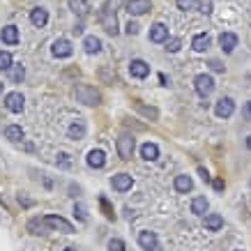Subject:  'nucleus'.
Returning <instances> with one entry per match:
<instances>
[{"label": "nucleus", "mask_w": 251, "mask_h": 251, "mask_svg": "<svg viewBox=\"0 0 251 251\" xmlns=\"http://www.w3.org/2000/svg\"><path fill=\"white\" fill-rule=\"evenodd\" d=\"M76 99L85 106H99L101 104V95L99 90H95L92 85H76V90H74Z\"/></svg>", "instance_id": "1"}, {"label": "nucleus", "mask_w": 251, "mask_h": 251, "mask_svg": "<svg viewBox=\"0 0 251 251\" xmlns=\"http://www.w3.org/2000/svg\"><path fill=\"white\" fill-rule=\"evenodd\" d=\"M194 88H196V92L201 97H207V95L214 90V78L210 76V74H198V76L194 78Z\"/></svg>", "instance_id": "2"}, {"label": "nucleus", "mask_w": 251, "mask_h": 251, "mask_svg": "<svg viewBox=\"0 0 251 251\" xmlns=\"http://www.w3.org/2000/svg\"><path fill=\"white\" fill-rule=\"evenodd\" d=\"M134 148H136V141H134V136H129V134H122V136L118 138V154H120L122 159H131Z\"/></svg>", "instance_id": "3"}, {"label": "nucleus", "mask_w": 251, "mask_h": 251, "mask_svg": "<svg viewBox=\"0 0 251 251\" xmlns=\"http://www.w3.org/2000/svg\"><path fill=\"white\" fill-rule=\"evenodd\" d=\"M44 224L49 226V228H53V230H62V233H74V226H72L67 219H62V217H53V214H49V217H44Z\"/></svg>", "instance_id": "4"}, {"label": "nucleus", "mask_w": 251, "mask_h": 251, "mask_svg": "<svg viewBox=\"0 0 251 251\" xmlns=\"http://www.w3.org/2000/svg\"><path fill=\"white\" fill-rule=\"evenodd\" d=\"M125 9L134 16H141L152 9V2H150V0H127V2H125Z\"/></svg>", "instance_id": "5"}, {"label": "nucleus", "mask_w": 251, "mask_h": 251, "mask_svg": "<svg viewBox=\"0 0 251 251\" xmlns=\"http://www.w3.org/2000/svg\"><path fill=\"white\" fill-rule=\"evenodd\" d=\"M99 21H101V28H104L108 35H118V19H115V12H106V9H101Z\"/></svg>", "instance_id": "6"}, {"label": "nucleus", "mask_w": 251, "mask_h": 251, "mask_svg": "<svg viewBox=\"0 0 251 251\" xmlns=\"http://www.w3.org/2000/svg\"><path fill=\"white\" fill-rule=\"evenodd\" d=\"M233 111H235V101L230 97H221L219 101H217V108H214V113L219 115V118H230Z\"/></svg>", "instance_id": "7"}, {"label": "nucleus", "mask_w": 251, "mask_h": 251, "mask_svg": "<svg viewBox=\"0 0 251 251\" xmlns=\"http://www.w3.org/2000/svg\"><path fill=\"white\" fill-rule=\"evenodd\" d=\"M111 184H113L115 191H129L131 184H134V180H131L129 173H118L113 175V180H111Z\"/></svg>", "instance_id": "8"}, {"label": "nucleus", "mask_w": 251, "mask_h": 251, "mask_svg": "<svg viewBox=\"0 0 251 251\" xmlns=\"http://www.w3.org/2000/svg\"><path fill=\"white\" fill-rule=\"evenodd\" d=\"M23 101H25V99H23L21 92H9L7 97H5V106H7L12 113H21V111H23Z\"/></svg>", "instance_id": "9"}, {"label": "nucleus", "mask_w": 251, "mask_h": 251, "mask_svg": "<svg viewBox=\"0 0 251 251\" xmlns=\"http://www.w3.org/2000/svg\"><path fill=\"white\" fill-rule=\"evenodd\" d=\"M219 44H221V51H224V53H233L237 46V35H233V32H221Z\"/></svg>", "instance_id": "10"}, {"label": "nucleus", "mask_w": 251, "mask_h": 251, "mask_svg": "<svg viewBox=\"0 0 251 251\" xmlns=\"http://www.w3.org/2000/svg\"><path fill=\"white\" fill-rule=\"evenodd\" d=\"M129 72H131V76L134 78H145L148 74H150V65H148L145 60H131Z\"/></svg>", "instance_id": "11"}, {"label": "nucleus", "mask_w": 251, "mask_h": 251, "mask_svg": "<svg viewBox=\"0 0 251 251\" xmlns=\"http://www.w3.org/2000/svg\"><path fill=\"white\" fill-rule=\"evenodd\" d=\"M138 244L148 251H157V235L150 233V230H143V233L138 235Z\"/></svg>", "instance_id": "12"}, {"label": "nucleus", "mask_w": 251, "mask_h": 251, "mask_svg": "<svg viewBox=\"0 0 251 251\" xmlns=\"http://www.w3.org/2000/svg\"><path fill=\"white\" fill-rule=\"evenodd\" d=\"M150 39H152V42H157V44L166 42V39H168V28L164 25V23H154L152 28H150Z\"/></svg>", "instance_id": "13"}, {"label": "nucleus", "mask_w": 251, "mask_h": 251, "mask_svg": "<svg viewBox=\"0 0 251 251\" xmlns=\"http://www.w3.org/2000/svg\"><path fill=\"white\" fill-rule=\"evenodd\" d=\"M53 55L55 58H69L72 55V44H69L67 39H58L53 44Z\"/></svg>", "instance_id": "14"}, {"label": "nucleus", "mask_w": 251, "mask_h": 251, "mask_svg": "<svg viewBox=\"0 0 251 251\" xmlns=\"http://www.w3.org/2000/svg\"><path fill=\"white\" fill-rule=\"evenodd\" d=\"M88 164H90L92 168L104 166V164H106V154H104V150H90V154H88Z\"/></svg>", "instance_id": "15"}, {"label": "nucleus", "mask_w": 251, "mask_h": 251, "mask_svg": "<svg viewBox=\"0 0 251 251\" xmlns=\"http://www.w3.org/2000/svg\"><path fill=\"white\" fill-rule=\"evenodd\" d=\"M30 21H32V25H37V28H44L46 21H49V14H46V9H42V7L32 9Z\"/></svg>", "instance_id": "16"}, {"label": "nucleus", "mask_w": 251, "mask_h": 251, "mask_svg": "<svg viewBox=\"0 0 251 251\" xmlns=\"http://www.w3.org/2000/svg\"><path fill=\"white\" fill-rule=\"evenodd\" d=\"M0 37H2L5 44H16V42H19V28H16V25H7V28H2V35H0Z\"/></svg>", "instance_id": "17"}, {"label": "nucleus", "mask_w": 251, "mask_h": 251, "mask_svg": "<svg viewBox=\"0 0 251 251\" xmlns=\"http://www.w3.org/2000/svg\"><path fill=\"white\" fill-rule=\"evenodd\" d=\"M191 46H194V51H198V53L207 51V46H210V35H196V37L191 39Z\"/></svg>", "instance_id": "18"}, {"label": "nucleus", "mask_w": 251, "mask_h": 251, "mask_svg": "<svg viewBox=\"0 0 251 251\" xmlns=\"http://www.w3.org/2000/svg\"><path fill=\"white\" fill-rule=\"evenodd\" d=\"M141 157L148 159V161H154L157 157H159V148H157L154 143H145L143 148H141Z\"/></svg>", "instance_id": "19"}, {"label": "nucleus", "mask_w": 251, "mask_h": 251, "mask_svg": "<svg viewBox=\"0 0 251 251\" xmlns=\"http://www.w3.org/2000/svg\"><path fill=\"white\" fill-rule=\"evenodd\" d=\"M173 184H175V189L177 191H191V187H194V182H191L189 175H177Z\"/></svg>", "instance_id": "20"}, {"label": "nucleus", "mask_w": 251, "mask_h": 251, "mask_svg": "<svg viewBox=\"0 0 251 251\" xmlns=\"http://www.w3.org/2000/svg\"><path fill=\"white\" fill-rule=\"evenodd\" d=\"M191 212L196 214H205L207 212V198L205 196H196L191 201Z\"/></svg>", "instance_id": "21"}, {"label": "nucleus", "mask_w": 251, "mask_h": 251, "mask_svg": "<svg viewBox=\"0 0 251 251\" xmlns=\"http://www.w3.org/2000/svg\"><path fill=\"white\" fill-rule=\"evenodd\" d=\"M83 49H85V53H99V51H101V42H99L97 37H85Z\"/></svg>", "instance_id": "22"}, {"label": "nucleus", "mask_w": 251, "mask_h": 251, "mask_svg": "<svg viewBox=\"0 0 251 251\" xmlns=\"http://www.w3.org/2000/svg\"><path fill=\"white\" fill-rule=\"evenodd\" d=\"M224 226V219H221L219 214H207L205 217V228L207 230H219Z\"/></svg>", "instance_id": "23"}, {"label": "nucleus", "mask_w": 251, "mask_h": 251, "mask_svg": "<svg viewBox=\"0 0 251 251\" xmlns=\"http://www.w3.org/2000/svg\"><path fill=\"white\" fill-rule=\"evenodd\" d=\"M69 7L74 9L78 16H85L88 14V9H90V5H88L85 0H69Z\"/></svg>", "instance_id": "24"}, {"label": "nucleus", "mask_w": 251, "mask_h": 251, "mask_svg": "<svg viewBox=\"0 0 251 251\" xmlns=\"http://www.w3.org/2000/svg\"><path fill=\"white\" fill-rule=\"evenodd\" d=\"M5 136H7L9 141H21V138H23V129L19 127V125H9L7 129H5Z\"/></svg>", "instance_id": "25"}, {"label": "nucleus", "mask_w": 251, "mask_h": 251, "mask_svg": "<svg viewBox=\"0 0 251 251\" xmlns=\"http://www.w3.org/2000/svg\"><path fill=\"white\" fill-rule=\"evenodd\" d=\"M85 136V125L83 122H76L69 127V138H83Z\"/></svg>", "instance_id": "26"}, {"label": "nucleus", "mask_w": 251, "mask_h": 251, "mask_svg": "<svg viewBox=\"0 0 251 251\" xmlns=\"http://www.w3.org/2000/svg\"><path fill=\"white\" fill-rule=\"evenodd\" d=\"M99 205H101V210H104V214H106L108 219H115V212H113V207H111L106 196H99Z\"/></svg>", "instance_id": "27"}, {"label": "nucleus", "mask_w": 251, "mask_h": 251, "mask_svg": "<svg viewBox=\"0 0 251 251\" xmlns=\"http://www.w3.org/2000/svg\"><path fill=\"white\" fill-rule=\"evenodd\" d=\"M9 67H12V53L0 51V69H2V72H7Z\"/></svg>", "instance_id": "28"}, {"label": "nucleus", "mask_w": 251, "mask_h": 251, "mask_svg": "<svg viewBox=\"0 0 251 251\" xmlns=\"http://www.w3.org/2000/svg\"><path fill=\"white\" fill-rule=\"evenodd\" d=\"M44 226H46L44 221H39V219H32L30 224H28V230H30L32 235H39V233H44V230H42V228H44Z\"/></svg>", "instance_id": "29"}, {"label": "nucleus", "mask_w": 251, "mask_h": 251, "mask_svg": "<svg viewBox=\"0 0 251 251\" xmlns=\"http://www.w3.org/2000/svg\"><path fill=\"white\" fill-rule=\"evenodd\" d=\"M182 49V42L177 37H173V39H166V51H171V53H177Z\"/></svg>", "instance_id": "30"}, {"label": "nucleus", "mask_w": 251, "mask_h": 251, "mask_svg": "<svg viewBox=\"0 0 251 251\" xmlns=\"http://www.w3.org/2000/svg\"><path fill=\"white\" fill-rule=\"evenodd\" d=\"M198 2H201V0H177V7L184 9V12H187V9H198Z\"/></svg>", "instance_id": "31"}, {"label": "nucleus", "mask_w": 251, "mask_h": 251, "mask_svg": "<svg viewBox=\"0 0 251 251\" xmlns=\"http://www.w3.org/2000/svg\"><path fill=\"white\" fill-rule=\"evenodd\" d=\"M136 108H138V111H141L143 115H148V118H152V120L157 118V115H159V113H157V108H152V106H143V104H136Z\"/></svg>", "instance_id": "32"}, {"label": "nucleus", "mask_w": 251, "mask_h": 251, "mask_svg": "<svg viewBox=\"0 0 251 251\" xmlns=\"http://www.w3.org/2000/svg\"><path fill=\"white\" fill-rule=\"evenodd\" d=\"M122 2H127V0H106L104 9H106V12H115V9H120Z\"/></svg>", "instance_id": "33"}, {"label": "nucleus", "mask_w": 251, "mask_h": 251, "mask_svg": "<svg viewBox=\"0 0 251 251\" xmlns=\"http://www.w3.org/2000/svg\"><path fill=\"white\" fill-rule=\"evenodd\" d=\"M198 12H203V14H212V2H210V0H201V2H198Z\"/></svg>", "instance_id": "34"}, {"label": "nucleus", "mask_w": 251, "mask_h": 251, "mask_svg": "<svg viewBox=\"0 0 251 251\" xmlns=\"http://www.w3.org/2000/svg\"><path fill=\"white\" fill-rule=\"evenodd\" d=\"M108 251H125V242L122 240H111L108 242Z\"/></svg>", "instance_id": "35"}, {"label": "nucleus", "mask_w": 251, "mask_h": 251, "mask_svg": "<svg viewBox=\"0 0 251 251\" xmlns=\"http://www.w3.org/2000/svg\"><path fill=\"white\" fill-rule=\"evenodd\" d=\"M125 32H127V35H138V23L129 21L127 25H125Z\"/></svg>", "instance_id": "36"}, {"label": "nucleus", "mask_w": 251, "mask_h": 251, "mask_svg": "<svg viewBox=\"0 0 251 251\" xmlns=\"http://www.w3.org/2000/svg\"><path fill=\"white\" fill-rule=\"evenodd\" d=\"M23 76H25V72H23V67L19 65V67H16L14 72H12V78H14V81H21Z\"/></svg>", "instance_id": "37"}, {"label": "nucleus", "mask_w": 251, "mask_h": 251, "mask_svg": "<svg viewBox=\"0 0 251 251\" xmlns=\"http://www.w3.org/2000/svg\"><path fill=\"white\" fill-rule=\"evenodd\" d=\"M242 115H244V120H251V101H247V104H244Z\"/></svg>", "instance_id": "38"}, {"label": "nucleus", "mask_w": 251, "mask_h": 251, "mask_svg": "<svg viewBox=\"0 0 251 251\" xmlns=\"http://www.w3.org/2000/svg\"><path fill=\"white\" fill-rule=\"evenodd\" d=\"M210 69H214V72H224V65H221L219 60H210Z\"/></svg>", "instance_id": "39"}, {"label": "nucleus", "mask_w": 251, "mask_h": 251, "mask_svg": "<svg viewBox=\"0 0 251 251\" xmlns=\"http://www.w3.org/2000/svg\"><path fill=\"white\" fill-rule=\"evenodd\" d=\"M212 187L217 191H224V187H226V184H224V180H219V177H217V180H212Z\"/></svg>", "instance_id": "40"}, {"label": "nucleus", "mask_w": 251, "mask_h": 251, "mask_svg": "<svg viewBox=\"0 0 251 251\" xmlns=\"http://www.w3.org/2000/svg\"><path fill=\"white\" fill-rule=\"evenodd\" d=\"M76 214H78V219H88V214H85V210H83V205H76Z\"/></svg>", "instance_id": "41"}, {"label": "nucleus", "mask_w": 251, "mask_h": 251, "mask_svg": "<svg viewBox=\"0 0 251 251\" xmlns=\"http://www.w3.org/2000/svg\"><path fill=\"white\" fill-rule=\"evenodd\" d=\"M198 173H201V177H203V180H210V173H207L205 168H198Z\"/></svg>", "instance_id": "42"}, {"label": "nucleus", "mask_w": 251, "mask_h": 251, "mask_svg": "<svg viewBox=\"0 0 251 251\" xmlns=\"http://www.w3.org/2000/svg\"><path fill=\"white\" fill-rule=\"evenodd\" d=\"M247 148H249V150H251V136L247 138Z\"/></svg>", "instance_id": "43"}, {"label": "nucleus", "mask_w": 251, "mask_h": 251, "mask_svg": "<svg viewBox=\"0 0 251 251\" xmlns=\"http://www.w3.org/2000/svg\"><path fill=\"white\" fill-rule=\"evenodd\" d=\"M65 251H76V249H65Z\"/></svg>", "instance_id": "44"}, {"label": "nucleus", "mask_w": 251, "mask_h": 251, "mask_svg": "<svg viewBox=\"0 0 251 251\" xmlns=\"http://www.w3.org/2000/svg\"><path fill=\"white\" fill-rule=\"evenodd\" d=\"M0 92H2V83H0Z\"/></svg>", "instance_id": "45"}]
</instances>
